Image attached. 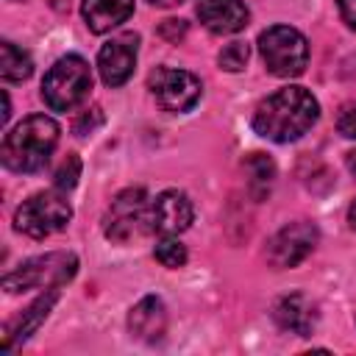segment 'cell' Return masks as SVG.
<instances>
[{"label":"cell","mask_w":356,"mask_h":356,"mask_svg":"<svg viewBox=\"0 0 356 356\" xmlns=\"http://www.w3.org/2000/svg\"><path fill=\"white\" fill-rule=\"evenodd\" d=\"M320 117L317 97L303 86H284L267 95L253 111V131L270 142L286 145L300 139Z\"/></svg>","instance_id":"cell-1"},{"label":"cell","mask_w":356,"mask_h":356,"mask_svg":"<svg viewBox=\"0 0 356 356\" xmlns=\"http://www.w3.org/2000/svg\"><path fill=\"white\" fill-rule=\"evenodd\" d=\"M58 122L47 114H31L14 125L0 145V161L11 172H39L58 145Z\"/></svg>","instance_id":"cell-2"},{"label":"cell","mask_w":356,"mask_h":356,"mask_svg":"<svg viewBox=\"0 0 356 356\" xmlns=\"http://www.w3.org/2000/svg\"><path fill=\"white\" fill-rule=\"evenodd\" d=\"M78 273V256L70 250H50L22 261L17 270L3 275L6 292H28V289H58L72 281Z\"/></svg>","instance_id":"cell-3"},{"label":"cell","mask_w":356,"mask_h":356,"mask_svg":"<svg viewBox=\"0 0 356 356\" xmlns=\"http://www.w3.org/2000/svg\"><path fill=\"white\" fill-rule=\"evenodd\" d=\"M89 89H92V70L86 64V58L70 53V56H61L44 72L42 100L53 111H72L75 106H81L86 100Z\"/></svg>","instance_id":"cell-4"},{"label":"cell","mask_w":356,"mask_h":356,"mask_svg":"<svg viewBox=\"0 0 356 356\" xmlns=\"http://www.w3.org/2000/svg\"><path fill=\"white\" fill-rule=\"evenodd\" d=\"M259 53L267 70L278 78H295L306 70L309 42L292 25H270L259 33Z\"/></svg>","instance_id":"cell-5"},{"label":"cell","mask_w":356,"mask_h":356,"mask_svg":"<svg viewBox=\"0 0 356 356\" xmlns=\"http://www.w3.org/2000/svg\"><path fill=\"white\" fill-rule=\"evenodd\" d=\"M72 220V206L58 192H36L14 211V228L25 236L44 239Z\"/></svg>","instance_id":"cell-6"},{"label":"cell","mask_w":356,"mask_h":356,"mask_svg":"<svg viewBox=\"0 0 356 356\" xmlns=\"http://www.w3.org/2000/svg\"><path fill=\"white\" fill-rule=\"evenodd\" d=\"M320 234H317V225L309 222V220H295V222H286L284 228H278L270 239H267V261L270 267L275 270H286V267H298L317 245Z\"/></svg>","instance_id":"cell-7"},{"label":"cell","mask_w":356,"mask_h":356,"mask_svg":"<svg viewBox=\"0 0 356 356\" xmlns=\"http://www.w3.org/2000/svg\"><path fill=\"white\" fill-rule=\"evenodd\" d=\"M150 92L156 103L170 111V114H184L200 100V78L186 72V70H172V67H159L150 75Z\"/></svg>","instance_id":"cell-8"},{"label":"cell","mask_w":356,"mask_h":356,"mask_svg":"<svg viewBox=\"0 0 356 356\" xmlns=\"http://www.w3.org/2000/svg\"><path fill=\"white\" fill-rule=\"evenodd\" d=\"M147 231V195L145 189H125L111 200L106 217V236L111 242H128Z\"/></svg>","instance_id":"cell-9"},{"label":"cell","mask_w":356,"mask_h":356,"mask_svg":"<svg viewBox=\"0 0 356 356\" xmlns=\"http://www.w3.org/2000/svg\"><path fill=\"white\" fill-rule=\"evenodd\" d=\"M195 220V206L186 192L181 189H164L156 195V200L147 206V231L159 236H178L184 234Z\"/></svg>","instance_id":"cell-10"},{"label":"cell","mask_w":356,"mask_h":356,"mask_svg":"<svg viewBox=\"0 0 356 356\" xmlns=\"http://www.w3.org/2000/svg\"><path fill=\"white\" fill-rule=\"evenodd\" d=\"M136 53H139V36L136 33H120L111 36L100 53H97V70L106 86H122L136 67Z\"/></svg>","instance_id":"cell-11"},{"label":"cell","mask_w":356,"mask_h":356,"mask_svg":"<svg viewBox=\"0 0 356 356\" xmlns=\"http://www.w3.org/2000/svg\"><path fill=\"white\" fill-rule=\"evenodd\" d=\"M273 317L284 331L298 334V337H312L317 328V306L303 292L278 298L273 306Z\"/></svg>","instance_id":"cell-12"},{"label":"cell","mask_w":356,"mask_h":356,"mask_svg":"<svg viewBox=\"0 0 356 356\" xmlns=\"http://www.w3.org/2000/svg\"><path fill=\"white\" fill-rule=\"evenodd\" d=\"M197 19L211 33H236L248 25V6L242 0H197Z\"/></svg>","instance_id":"cell-13"},{"label":"cell","mask_w":356,"mask_h":356,"mask_svg":"<svg viewBox=\"0 0 356 356\" xmlns=\"http://www.w3.org/2000/svg\"><path fill=\"white\" fill-rule=\"evenodd\" d=\"M128 331L142 342H159L167 331V309L156 295H145L128 312Z\"/></svg>","instance_id":"cell-14"},{"label":"cell","mask_w":356,"mask_h":356,"mask_svg":"<svg viewBox=\"0 0 356 356\" xmlns=\"http://www.w3.org/2000/svg\"><path fill=\"white\" fill-rule=\"evenodd\" d=\"M81 14L92 33H108L134 14V0H83Z\"/></svg>","instance_id":"cell-15"},{"label":"cell","mask_w":356,"mask_h":356,"mask_svg":"<svg viewBox=\"0 0 356 356\" xmlns=\"http://www.w3.org/2000/svg\"><path fill=\"white\" fill-rule=\"evenodd\" d=\"M56 300H58V289H50L47 295H42L39 300H33L14 323H8L6 325V342H3V348H11L14 339H28L39 328V323L50 314V309L56 306Z\"/></svg>","instance_id":"cell-16"},{"label":"cell","mask_w":356,"mask_h":356,"mask_svg":"<svg viewBox=\"0 0 356 356\" xmlns=\"http://www.w3.org/2000/svg\"><path fill=\"white\" fill-rule=\"evenodd\" d=\"M33 72L31 56L14 42H0V75L3 81H25Z\"/></svg>","instance_id":"cell-17"},{"label":"cell","mask_w":356,"mask_h":356,"mask_svg":"<svg viewBox=\"0 0 356 356\" xmlns=\"http://www.w3.org/2000/svg\"><path fill=\"white\" fill-rule=\"evenodd\" d=\"M245 172L250 178V189L256 197H264L275 181V164L264 156V153H250V159L245 161Z\"/></svg>","instance_id":"cell-18"},{"label":"cell","mask_w":356,"mask_h":356,"mask_svg":"<svg viewBox=\"0 0 356 356\" xmlns=\"http://www.w3.org/2000/svg\"><path fill=\"white\" fill-rule=\"evenodd\" d=\"M153 256H156L159 264H164L170 270H178V267L186 264V248L178 239H172V236H161V242L156 245Z\"/></svg>","instance_id":"cell-19"},{"label":"cell","mask_w":356,"mask_h":356,"mask_svg":"<svg viewBox=\"0 0 356 356\" xmlns=\"http://www.w3.org/2000/svg\"><path fill=\"white\" fill-rule=\"evenodd\" d=\"M81 178V159L75 153H67V159L58 164L56 175H53V184L58 192H70Z\"/></svg>","instance_id":"cell-20"},{"label":"cell","mask_w":356,"mask_h":356,"mask_svg":"<svg viewBox=\"0 0 356 356\" xmlns=\"http://www.w3.org/2000/svg\"><path fill=\"white\" fill-rule=\"evenodd\" d=\"M248 56H250V50H248L245 42H231V44H225V47L220 50L217 61H220V67H222L225 72H239V70H245Z\"/></svg>","instance_id":"cell-21"},{"label":"cell","mask_w":356,"mask_h":356,"mask_svg":"<svg viewBox=\"0 0 356 356\" xmlns=\"http://www.w3.org/2000/svg\"><path fill=\"white\" fill-rule=\"evenodd\" d=\"M100 122H103L100 108H89L86 114H81V117L75 120V134H78V136H86V134H92Z\"/></svg>","instance_id":"cell-22"},{"label":"cell","mask_w":356,"mask_h":356,"mask_svg":"<svg viewBox=\"0 0 356 356\" xmlns=\"http://www.w3.org/2000/svg\"><path fill=\"white\" fill-rule=\"evenodd\" d=\"M337 131H339L345 139H356V103L348 106V108L339 114V120H337Z\"/></svg>","instance_id":"cell-23"},{"label":"cell","mask_w":356,"mask_h":356,"mask_svg":"<svg viewBox=\"0 0 356 356\" xmlns=\"http://www.w3.org/2000/svg\"><path fill=\"white\" fill-rule=\"evenodd\" d=\"M159 33H161L167 42H178V39L186 33V22H184V19H164L161 28H159Z\"/></svg>","instance_id":"cell-24"},{"label":"cell","mask_w":356,"mask_h":356,"mask_svg":"<svg viewBox=\"0 0 356 356\" xmlns=\"http://www.w3.org/2000/svg\"><path fill=\"white\" fill-rule=\"evenodd\" d=\"M337 6H339V14H342L345 25L356 31V0H337Z\"/></svg>","instance_id":"cell-25"},{"label":"cell","mask_w":356,"mask_h":356,"mask_svg":"<svg viewBox=\"0 0 356 356\" xmlns=\"http://www.w3.org/2000/svg\"><path fill=\"white\" fill-rule=\"evenodd\" d=\"M8 117H11V100H8V95L3 92V117H0V125H6Z\"/></svg>","instance_id":"cell-26"},{"label":"cell","mask_w":356,"mask_h":356,"mask_svg":"<svg viewBox=\"0 0 356 356\" xmlns=\"http://www.w3.org/2000/svg\"><path fill=\"white\" fill-rule=\"evenodd\" d=\"M348 222H350V228L356 231V200H353L350 209H348Z\"/></svg>","instance_id":"cell-27"},{"label":"cell","mask_w":356,"mask_h":356,"mask_svg":"<svg viewBox=\"0 0 356 356\" xmlns=\"http://www.w3.org/2000/svg\"><path fill=\"white\" fill-rule=\"evenodd\" d=\"M345 161H348V170H350V172H353V175H356V150H350V153H348V159H345Z\"/></svg>","instance_id":"cell-28"},{"label":"cell","mask_w":356,"mask_h":356,"mask_svg":"<svg viewBox=\"0 0 356 356\" xmlns=\"http://www.w3.org/2000/svg\"><path fill=\"white\" fill-rule=\"evenodd\" d=\"M181 0H150V6H175Z\"/></svg>","instance_id":"cell-29"},{"label":"cell","mask_w":356,"mask_h":356,"mask_svg":"<svg viewBox=\"0 0 356 356\" xmlns=\"http://www.w3.org/2000/svg\"><path fill=\"white\" fill-rule=\"evenodd\" d=\"M14 3H19V0H14Z\"/></svg>","instance_id":"cell-30"}]
</instances>
